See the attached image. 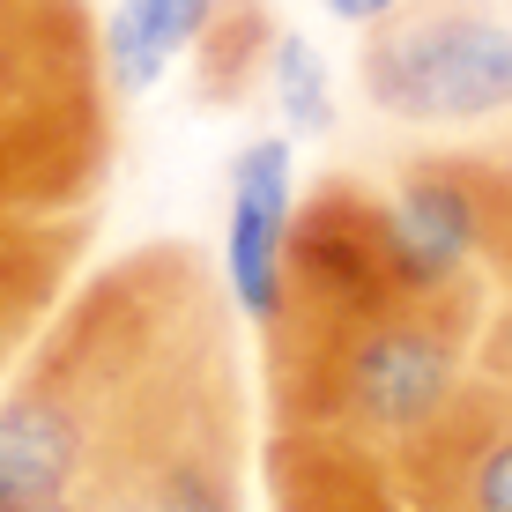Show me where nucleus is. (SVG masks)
Listing matches in <instances>:
<instances>
[{
    "mask_svg": "<svg viewBox=\"0 0 512 512\" xmlns=\"http://www.w3.org/2000/svg\"><path fill=\"white\" fill-rule=\"evenodd\" d=\"M483 290H372L282 297L268 342L275 431H327L394 461L475 372Z\"/></svg>",
    "mask_w": 512,
    "mask_h": 512,
    "instance_id": "f257e3e1",
    "label": "nucleus"
},
{
    "mask_svg": "<svg viewBox=\"0 0 512 512\" xmlns=\"http://www.w3.org/2000/svg\"><path fill=\"white\" fill-rule=\"evenodd\" d=\"M112 104L90 0H0V216H97Z\"/></svg>",
    "mask_w": 512,
    "mask_h": 512,
    "instance_id": "f03ea898",
    "label": "nucleus"
},
{
    "mask_svg": "<svg viewBox=\"0 0 512 512\" xmlns=\"http://www.w3.org/2000/svg\"><path fill=\"white\" fill-rule=\"evenodd\" d=\"M357 90L409 127H475L512 112V23L490 0H416L364 30Z\"/></svg>",
    "mask_w": 512,
    "mask_h": 512,
    "instance_id": "7ed1b4c3",
    "label": "nucleus"
},
{
    "mask_svg": "<svg viewBox=\"0 0 512 512\" xmlns=\"http://www.w3.org/2000/svg\"><path fill=\"white\" fill-rule=\"evenodd\" d=\"M409 512H512V379H475L394 453Z\"/></svg>",
    "mask_w": 512,
    "mask_h": 512,
    "instance_id": "20e7f679",
    "label": "nucleus"
},
{
    "mask_svg": "<svg viewBox=\"0 0 512 512\" xmlns=\"http://www.w3.org/2000/svg\"><path fill=\"white\" fill-rule=\"evenodd\" d=\"M290 134H260L231 156V245H223V282L231 305L253 327L275 320L282 305V260H290Z\"/></svg>",
    "mask_w": 512,
    "mask_h": 512,
    "instance_id": "39448f33",
    "label": "nucleus"
},
{
    "mask_svg": "<svg viewBox=\"0 0 512 512\" xmlns=\"http://www.w3.org/2000/svg\"><path fill=\"white\" fill-rule=\"evenodd\" d=\"M97 216H0V372L38 342L90 253Z\"/></svg>",
    "mask_w": 512,
    "mask_h": 512,
    "instance_id": "423d86ee",
    "label": "nucleus"
},
{
    "mask_svg": "<svg viewBox=\"0 0 512 512\" xmlns=\"http://www.w3.org/2000/svg\"><path fill=\"white\" fill-rule=\"evenodd\" d=\"M268 490L275 512H409L386 453H364L327 431H275Z\"/></svg>",
    "mask_w": 512,
    "mask_h": 512,
    "instance_id": "0eeeda50",
    "label": "nucleus"
},
{
    "mask_svg": "<svg viewBox=\"0 0 512 512\" xmlns=\"http://www.w3.org/2000/svg\"><path fill=\"white\" fill-rule=\"evenodd\" d=\"M223 0H119L112 23H104V67H112V90L141 97L171 75V60H186L201 45V30L216 23Z\"/></svg>",
    "mask_w": 512,
    "mask_h": 512,
    "instance_id": "6e6552de",
    "label": "nucleus"
},
{
    "mask_svg": "<svg viewBox=\"0 0 512 512\" xmlns=\"http://www.w3.org/2000/svg\"><path fill=\"white\" fill-rule=\"evenodd\" d=\"M268 97H275L282 127H290V141L334 127V75H327V60H320L312 38L275 30V45H268Z\"/></svg>",
    "mask_w": 512,
    "mask_h": 512,
    "instance_id": "1a4fd4ad",
    "label": "nucleus"
},
{
    "mask_svg": "<svg viewBox=\"0 0 512 512\" xmlns=\"http://www.w3.org/2000/svg\"><path fill=\"white\" fill-rule=\"evenodd\" d=\"M320 8L334 15V23H349V30H372V23H386V15L416 8V0H320Z\"/></svg>",
    "mask_w": 512,
    "mask_h": 512,
    "instance_id": "9d476101",
    "label": "nucleus"
}]
</instances>
